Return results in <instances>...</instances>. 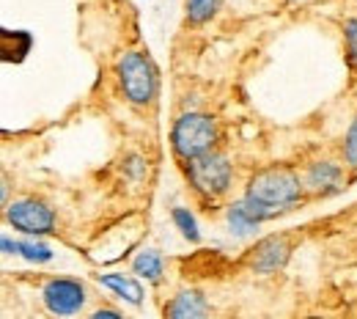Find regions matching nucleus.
<instances>
[{
    "instance_id": "1",
    "label": "nucleus",
    "mask_w": 357,
    "mask_h": 319,
    "mask_svg": "<svg viewBox=\"0 0 357 319\" xmlns=\"http://www.w3.org/2000/svg\"><path fill=\"white\" fill-rule=\"evenodd\" d=\"M300 195V179L286 171V168H269L256 174L248 184V195H245V207L259 218H272L278 215L283 207L294 204Z\"/></svg>"
},
{
    "instance_id": "2",
    "label": "nucleus",
    "mask_w": 357,
    "mask_h": 319,
    "mask_svg": "<svg viewBox=\"0 0 357 319\" xmlns=\"http://www.w3.org/2000/svg\"><path fill=\"white\" fill-rule=\"evenodd\" d=\"M171 140H174V151L178 157H184L187 163L195 157H204L212 151V146L218 140L215 119H209L204 113H184L174 124Z\"/></svg>"
},
{
    "instance_id": "3",
    "label": "nucleus",
    "mask_w": 357,
    "mask_h": 319,
    "mask_svg": "<svg viewBox=\"0 0 357 319\" xmlns=\"http://www.w3.org/2000/svg\"><path fill=\"white\" fill-rule=\"evenodd\" d=\"M119 80L124 94L132 99L135 105L151 102L157 91V69L143 52H127L119 61Z\"/></svg>"
},
{
    "instance_id": "4",
    "label": "nucleus",
    "mask_w": 357,
    "mask_h": 319,
    "mask_svg": "<svg viewBox=\"0 0 357 319\" xmlns=\"http://www.w3.org/2000/svg\"><path fill=\"white\" fill-rule=\"evenodd\" d=\"M190 182L195 184L201 193H209V195H220L225 193V187L231 182V165H228V157L218 154V151H209L204 157H195L190 160Z\"/></svg>"
},
{
    "instance_id": "5",
    "label": "nucleus",
    "mask_w": 357,
    "mask_h": 319,
    "mask_svg": "<svg viewBox=\"0 0 357 319\" xmlns=\"http://www.w3.org/2000/svg\"><path fill=\"white\" fill-rule=\"evenodd\" d=\"M45 303L52 314L72 317L86 306V289L72 278H55L45 286Z\"/></svg>"
},
{
    "instance_id": "6",
    "label": "nucleus",
    "mask_w": 357,
    "mask_h": 319,
    "mask_svg": "<svg viewBox=\"0 0 357 319\" xmlns=\"http://www.w3.org/2000/svg\"><path fill=\"white\" fill-rule=\"evenodd\" d=\"M8 223L25 234H47L52 228V212L50 207L36 198H20L8 207Z\"/></svg>"
},
{
    "instance_id": "7",
    "label": "nucleus",
    "mask_w": 357,
    "mask_h": 319,
    "mask_svg": "<svg viewBox=\"0 0 357 319\" xmlns=\"http://www.w3.org/2000/svg\"><path fill=\"white\" fill-rule=\"evenodd\" d=\"M289 253H291L289 239L275 234V237L261 239V242L253 248V259H250V265H253L259 273H275L278 267H283V265H286Z\"/></svg>"
},
{
    "instance_id": "8",
    "label": "nucleus",
    "mask_w": 357,
    "mask_h": 319,
    "mask_svg": "<svg viewBox=\"0 0 357 319\" xmlns=\"http://www.w3.org/2000/svg\"><path fill=\"white\" fill-rule=\"evenodd\" d=\"M165 319H209L206 300L201 292H178L176 297L165 306Z\"/></svg>"
},
{
    "instance_id": "9",
    "label": "nucleus",
    "mask_w": 357,
    "mask_h": 319,
    "mask_svg": "<svg viewBox=\"0 0 357 319\" xmlns=\"http://www.w3.org/2000/svg\"><path fill=\"white\" fill-rule=\"evenodd\" d=\"M99 283H105L107 289H113L116 295L127 297L132 306H137L143 300V289L135 278H127V275H119V273H107V275H99Z\"/></svg>"
},
{
    "instance_id": "10",
    "label": "nucleus",
    "mask_w": 357,
    "mask_h": 319,
    "mask_svg": "<svg viewBox=\"0 0 357 319\" xmlns=\"http://www.w3.org/2000/svg\"><path fill=\"white\" fill-rule=\"evenodd\" d=\"M261 221L245 207V201L242 204H236V207H231V212H228V226L234 234H239V237H245V234H250V231H256Z\"/></svg>"
},
{
    "instance_id": "11",
    "label": "nucleus",
    "mask_w": 357,
    "mask_h": 319,
    "mask_svg": "<svg viewBox=\"0 0 357 319\" xmlns=\"http://www.w3.org/2000/svg\"><path fill=\"white\" fill-rule=\"evenodd\" d=\"M341 179V168L333 163H316L308 171V184L313 190H324V187H335Z\"/></svg>"
},
{
    "instance_id": "12",
    "label": "nucleus",
    "mask_w": 357,
    "mask_h": 319,
    "mask_svg": "<svg viewBox=\"0 0 357 319\" xmlns=\"http://www.w3.org/2000/svg\"><path fill=\"white\" fill-rule=\"evenodd\" d=\"M135 273L143 275V278H149V281H160L162 278V259H160V253L157 251H146V253H140L137 259H135Z\"/></svg>"
},
{
    "instance_id": "13",
    "label": "nucleus",
    "mask_w": 357,
    "mask_h": 319,
    "mask_svg": "<svg viewBox=\"0 0 357 319\" xmlns=\"http://www.w3.org/2000/svg\"><path fill=\"white\" fill-rule=\"evenodd\" d=\"M223 0H187V20L190 22H206Z\"/></svg>"
},
{
    "instance_id": "14",
    "label": "nucleus",
    "mask_w": 357,
    "mask_h": 319,
    "mask_svg": "<svg viewBox=\"0 0 357 319\" xmlns=\"http://www.w3.org/2000/svg\"><path fill=\"white\" fill-rule=\"evenodd\" d=\"M20 256H25L28 262H50L52 253L47 245H39V242H20Z\"/></svg>"
},
{
    "instance_id": "15",
    "label": "nucleus",
    "mask_w": 357,
    "mask_h": 319,
    "mask_svg": "<svg viewBox=\"0 0 357 319\" xmlns=\"http://www.w3.org/2000/svg\"><path fill=\"white\" fill-rule=\"evenodd\" d=\"M174 221H176V226L181 228V234L187 237V239H198V226H195V218L187 212V209H181V207H176L174 209Z\"/></svg>"
},
{
    "instance_id": "16",
    "label": "nucleus",
    "mask_w": 357,
    "mask_h": 319,
    "mask_svg": "<svg viewBox=\"0 0 357 319\" xmlns=\"http://www.w3.org/2000/svg\"><path fill=\"white\" fill-rule=\"evenodd\" d=\"M344 151H347V163H349L352 168H357V116H355V121H352V127H349V133H347Z\"/></svg>"
},
{
    "instance_id": "17",
    "label": "nucleus",
    "mask_w": 357,
    "mask_h": 319,
    "mask_svg": "<svg viewBox=\"0 0 357 319\" xmlns=\"http://www.w3.org/2000/svg\"><path fill=\"white\" fill-rule=\"evenodd\" d=\"M344 31H347V50H349V58H352V64L357 66V20H349Z\"/></svg>"
},
{
    "instance_id": "18",
    "label": "nucleus",
    "mask_w": 357,
    "mask_h": 319,
    "mask_svg": "<svg viewBox=\"0 0 357 319\" xmlns=\"http://www.w3.org/2000/svg\"><path fill=\"white\" fill-rule=\"evenodd\" d=\"M89 319H124L119 311H113V309H99V311H93Z\"/></svg>"
},
{
    "instance_id": "19",
    "label": "nucleus",
    "mask_w": 357,
    "mask_h": 319,
    "mask_svg": "<svg viewBox=\"0 0 357 319\" xmlns=\"http://www.w3.org/2000/svg\"><path fill=\"white\" fill-rule=\"evenodd\" d=\"M3 251L6 253H20V242H11L8 237H3Z\"/></svg>"
}]
</instances>
